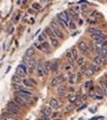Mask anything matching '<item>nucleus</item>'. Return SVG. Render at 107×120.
<instances>
[{
	"label": "nucleus",
	"mask_w": 107,
	"mask_h": 120,
	"mask_svg": "<svg viewBox=\"0 0 107 120\" xmlns=\"http://www.w3.org/2000/svg\"><path fill=\"white\" fill-rule=\"evenodd\" d=\"M15 95L18 96V97H21V98H23V99H25V101H30L32 92L29 91V90H27L25 88H23V87H18L15 91Z\"/></svg>",
	"instance_id": "nucleus-1"
},
{
	"label": "nucleus",
	"mask_w": 107,
	"mask_h": 120,
	"mask_svg": "<svg viewBox=\"0 0 107 120\" xmlns=\"http://www.w3.org/2000/svg\"><path fill=\"white\" fill-rule=\"evenodd\" d=\"M7 110L11 111V112L14 113V114H20V113H21V107L16 104L14 101H11V102L7 104Z\"/></svg>",
	"instance_id": "nucleus-2"
},
{
	"label": "nucleus",
	"mask_w": 107,
	"mask_h": 120,
	"mask_svg": "<svg viewBox=\"0 0 107 120\" xmlns=\"http://www.w3.org/2000/svg\"><path fill=\"white\" fill-rule=\"evenodd\" d=\"M51 28H52V30H53V32L55 34V36L58 37V38H63V32H62L61 28L59 27V26H57L54 22H52V24L50 26Z\"/></svg>",
	"instance_id": "nucleus-3"
},
{
	"label": "nucleus",
	"mask_w": 107,
	"mask_h": 120,
	"mask_svg": "<svg viewBox=\"0 0 107 120\" xmlns=\"http://www.w3.org/2000/svg\"><path fill=\"white\" fill-rule=\"evenodd\" d=\"M92 39L94 41V43H103L104 41H106V36L100 32V34H97V35H91Z\"/></svg>",
	"instance_id": "nucleus-4"
},
{
	"label": "nucleus",
	"mask_w": 107,
	"mask_h": 120,
	"mask_svg": "<svg viewBox=\"0 0 107 120\" xmlns=\"http://www.w3.org/2000/svg\"><path fill=\"white\" fill-rule=\"evenodd\" d=\"M57 19L59 20V21H61L64 23V26H67V22H68V20H69V17H68V14L67 13H64V12H62V13H59V14L57 15Z\"/></svg>",
	"instance_id": "nucleus-5"
},
{
	"label": "nucleus",
	"mask_w": 107,
	"mask_h": 120,
	"mask_svg": "<svg viewBox=\"0 0 107 120\" xmlns=\"http://www.w3.org/2000/svg\"><path fill=\"white\" fill-rule=\"evenodd\" d=\"M81 72L84 73L85 75H88V76H91V75L94 74V72L92 71L91 67H90V66H85V65H83V66L81 67Z\"/></svg>",
	"instance_id": "nucleus-6"
},
{
	"label": "nucleus",
	"mask_w": 107,
	"mask_h": 120,
	"mask_svg": "<svg viewBox=\"0 0 107 120\" xmlns=\"http://www.w3.org/2000/svg\"><path fill=\"white\" fill-rule=\"evenodd\" d=\"M77 47H78V50H79L81 52H83V53H88V51H89V46L86 44V42H79L78 45H77Z\"/></svg>",
	"instance_id": "nucleus-7"
},
{
	"label": "nucleus",
	"mask_w": 107,
	"mask_h": 120,
	"mask_svg": "<svg viewBox=\"0 0 107 120\" xmlns=\"http://www.w3.org/2000/svg\"><path fill=\"white\" fill-rule=\"evenodd\" d=\"M64 81V79H63V75H58L57 77H54L53 80H52V82H51V86L52 87H55V86H58L59 83H61Z\"/></svg>",
	"instance_id": "nucleus-8"
},
{
	"label": "nucleus",
	"mask_w": 107,
	"mask_h": 120,
	"mask_svg": "<svg viewBox=\"0 0 107 120\" xmlns=\"http://www.w3.org/2000/svg\"><path fill=\"white\" fill-rule=\"evenodd\" d=\"M22 83H23L25 87H28V88H31L32 86H36V84H37V82H36L33 79H23Z\"/></svg>",
	"instance_id": "nucleus-9"
},
{
	"label": "nucleus",
	"mask_w": 107,
	"mask_h": 120,
	"mask_svg": "<svg viewBox=\"0 0 107 120\" xmlns=\"http://www.w3.org/2000/svg\"><path fill=\"white\" fill-rule=\"evenodd\" d=\"M14 102H15L16 104L18 105L21 109L27 106V102H25V99H23V98H21V97H18V96H16L15 98H14Z\"/></svg>",
	"instance_id": "nucleus-10"
},
{
	"label": "nucleus",
	"mask_w": 107,
	"mask_h": 120,
	"mask_svg": "<svg viewBox=\"0 0 107 120\" xmlns=\"http://www.w3.org/2000/svg\"><path fill=\"white\" fill-rule=\"evenodd\" d=\"M104 60H105V58H104V57H101V56L97 54V56H96V57H94V58L92 59V64L100 66L101 64H104Z\"/></svg>",
	"instance_id": "nucleus-11"
},
{
	"label": "nucleus",
	"mask_w": 107,
	"mask_h": 120,
	"mask_svg": "<svg viewBox=\"0 0 107 120\" xmlns=\"http://www.w3.org/2000/svg\"><path fill=\"white\" fill-rule=\"evenodd\" d=\"M43 66H44V71H45V75H47L51 71H52V62H50V61H45L44 64H43Z\"/></svg>",
	"instance_id": "nucleus-12"
},
{
	"label": "nucleus",
	"mask_w": 107,
	"mask_h": 120,
	"mask_svg": "<svg viewBox=\"0 0 107 120\" xmlns=\"http://www.w3.org/2000/svg\"><path fill=\"white\" fill-rule=\"evenodd\" d=\"M50 106H51L52 109H55V110H58V109L60 107L59 101H58L57 98H52V99L50 101Z\"/></svg>",
	"instance_id": "nucleus-13"
},
{
	"label": "nucleus",
	"mask_w": 107,
	"mask_h": 120,
	"mask_svg": "<svg viewBox=\"0 0 107 120\" xmlns=\"http://www.w3.org/2000/svg\"><path fill=\"white\" fill-rule=\"evenodd\" d=\"M37 72L39 76H44L45 75V71H44V66L43 64H40V61L38 60V66H37Z\"/></svg>",
	"instance_id": "nucleus-14"
},
{
	"label": "nucleus",
	"mask_w": 107,
	"mask_h": 120,
	"mask_svg": "<svg viewBox=\"0 0 107 120\" xmlns=\"http://www.w3.org/2000/svg\"><path fill=\"white\" fill-rule=\"evenodd\" d=\"M66 27H67L68 29H70V30H75L77 26L75 24V22H74L71 19H69V20H68V22H67V26H66Z\"/></svg>",
	"instance_id": "nucleus-15"
},
{
	"label": "nucleus",
	"mask_w": 107,
	"mask_h": 120,
	"mask_svg": "<svg viewBox=\"0 0 107 120\" xmlns=\"http://www.w3.org/2000/svg\"><path fill=\"white\" fill-rule=\"evenodd\" d=\"M45 34H46V36H48L50 38L51 37H57L55 36V34L53 32V30H52V28L51 27H47V28H45ZM58 38V37H57Z\"/></svg>",
	"instance_id": "nucleus-16"
},
{
	"label": "nucleus",
	"mask_w": 107,
	"mask_h": 120,
	"mask_svg": "<svg viewBox=\"0 0 107 120\" xmlns=\"http://www.w3.org/2000/svg\"><path fill=\"white\" fill-rule=\"evenodd\" d=\"M35 56V47H29L25 52V57L27 58H32Z\"/></svg>",
	"instance_id": "nucleus-17"
},
{
	"label": "nucleus",
	"mask_w": 107,
	"mask_h": 120,
	"mask_svg": "<svg viewBox=\"0 0 107 120\" xmlns=\"http://www.w3.org/2000/svg\"><path fill=\"white\" fill-rule=\"evenodd\" d=\"M66 58H67V60H68L69 64H71V62L75 60L74 56H73V53H71V51H67V52H66Z\"/></svg>",
	"instance_id": "nucleus-18"
},
{
	"label": "nucleus",
	"mask_w": 107,
	"mask_h": 120,
	"mask_svg": "<svg viewBox=\"0 0 107 120\" xmlns=\"http://www.w3.org/2000/svg\"><path fill=\"white\" fill-rule=\"evenodd\" d=\"M100 88L104 91V95H107V81H105V80L100 81Z\"/></svg>",
	"instance_id": "nucleus-19"
},
{
	"label": "nucleus",
	"mask_w": 107,
	"mask_h": 120,
	"mask_svg": "<svg viewBox=\"0 0 107 120\" xmlns=\"http://www.w3.org/2000/svg\"><path fill=\"white\" fill-rule=\"evenodd\" d=\"M50 42H51L52 46H54V47H58L59 46V38H57V37H51L50 38Z\"/></svg>",
	"instance_id": "nucleus-20"
},
{
	"label": "nucleus",
	"mask_w": 107,
	"mask_h": 120,
	"mask_svg": "<svg viewBox=\"0 0 107 120\" xmlns=\"http://www.w3.org/2000/svg\"><path fill=\"white\" fill-rule=\"evenodd\" d=\"M43 113L44 114H46V116H52V107L48 105V106H45L44 109H43Z\"/></svg>",
	"instance_id": "nucleus-21"
},
{
	"label": "nucleus",
	"mask_w": 107,
	"mask_h": 120,
	"mask_svg": "<svg viewBox=\"0 0 107 120\" xmlns=\"http://www.w3.org/2000/svg\"><path fill=\"white\" fill-rule=\"evenodd\" d=\"M91 96L94 98V99H99V101H101V99L104 98V95H103V94H99V92H97V91H96L94 94L91 92Z\"/></svg>",
	"instance_id": "nucleus-22"
},
{
	"label": "nucleus",
	"mask_w": 107,
	"mask_h": 120,
	"mask_svg": "<svg viewBox=\"0 0 107 120\" xmlns=\"http://www.w3.org/2000/svg\"><path fill=\"white\" fill-rule=\"evenodd\" d=\"M58 69H59V61L58 60H54L52 62V71L53 72H58Z\"/></svg>",
	"instance_id": "nucleus-23"
},
{
	"label": "nucleus",
	"mask_w": 107,
	"mask_h": 120,
	"mask_svg": "<svg viewBox=\"0 0 107 120\" xmlns=\"http://www.w3.org/2000/svg\"><path fill=\"white\" fill-rule=\"evenodd\" d=\"M42 46H43V51H44L45 53H50V44H48L47 42L42 43Z\"/></svg>",
	"instance_id": "nucleus-24"
},
{
	"label": "nucleus",
	"mask_w": 107,
	"mask_h": 120,
	"mask_svg": "<svg viewBox=\"0 0 107 120\" xmlns=\"http://www.w3.org/2000/svg\"><path fill=\"white\" fill-rule=\"evenodd\" d=\"M76 62L79 67H82V66L84 65V62H85V58H84V57H78L76 59Z\"/></svg>",
	"instance_id": "nucleus-25"
},
{
	"label": "nucleus",
	"mask_w": 107,
	"mask_h": 120,
	"mask_svg": "<svg viewBox=\"0 0 107 120\" xmlns=\"http://www.w3.org/2000/svg\"><path fill=\"white\" fill-rule=\"evenodd\" d=\"M13 81H14V82H22V81H23V77H21L20 75L15 74L13 76Z\"/></svg>",
	"instance_id": "nucleus-26"
},
{
	"label": "nucleus",
	"mask_w": 107,
	"mask_h": 120,
	"mask_svg": "<svg viewBox=\"0 0 107 120\" xmlns=\"http://www.w3.org/2000/svg\"><path fill=\"white\" fill-rule=\"evenodd\" d=\"M89 32H91V35H97V34H100L101 30L96 29V28H90V29H89Z\"/></svg>",
	"instance_id": "nucleus-27"
},
{
	"label": "nucleus",
	"mask_w": 107,
	"mask_h": 120,
	"mask_svg": "<svg viewBox=\"0 0 107 120\" xmlns=\"http://www.w3.org/2000/svg\"><path fill=\"white\" fill-rule=\"evenodd\" d=\"M84 88H86V89H91V88H93V82H92V81H86L85 84H84Z\"/></svg>",
	"instance_id": "nucleus-28"
},
{
	"label": "nucleus",
	"mask_w": 107,
	"mask_h": 120,
	"mask_svg": "<svg viewBox=\"0 0 107 120\" xmlns=\"http://www.w3.org/2000/svg\"><path fill=\"white\" fill-rule=\"evenodd\" d=\"M77 98V96L75 94H70V95H68V101L69 102H75Z\"/></svg>",
	"instance_id": "nucleus-29"
},
{
	"label": "nucleus",
	"mask_w": 107,
	"mask_h": 120,
	"mask_svg": "<svg viewBox=\"0 0 107 120\" xmlns=\"http://www.w3.org/2000/svg\"><path fill=\"white\" fill-rule=\"evenodd\" d=\"M46 39V34H42V35H39V37H38V42L39 43H44Z\"/></svg>",
	"instance_id": "nucleus-30"
},
{
	"label": "nucleus",
	"mask_w": 107,
	"mask_h": 120,
	"mask_svg": "<svg viewBox=\"0 0 107 120\" xmlns=\"http://www.w3.org/2000/svg\"><path fill=\"white\" fill-rule=\"evenodd\" d=\"M70 51H71V53H73L74 58H75V60H76L77 58H78V51H77V49H76V47H73Z\"/></svg>",
	"instance_id": "nucleus-31"
},
{
	"label": "nucleus",
	"mask_w": 107,
	"mask_h": 120,
	"mask_svg": "<svg viewBox=\"0 0 107 120\" xmlns=\"http://www.w3.org/2000/svg\"><path fill=\"white\" fill-rule=\"evenodd\" d=\"M92 68V71L94 72V73H97V72H99V66L98 65H94V64H91V66H90Z\"/></svg>",
	"instance_id": "nucleus-32"
},
{
	"label": "nucleus",
	"mask_w": 107,
	"mask_h": 120,
	"mask_svg": "<svg viewBox=\"0 0 107 120\" xmlns=\"http://www.w3.org/2000/svg\"><path fill=\"white\" fill-rule=\"evenodd\" d=\"M88 23L96 24V23H97V19H96V17H89V19H88Z\"/></svg>",
	"instance_id": "nucleus-33"
},
{
	"label": "nucleus",
	"mask_w": 107,
	"mask_h": 120,
	"mask_svg": "<svg viewBox=\"0 0 107 120\" xmlns=\"http://www.w3.org/2000/svg\"><path fill=\"white\" fill-rule=\"evenodd\" d=\"M79 9H81V8H79V6H73V7H71V11H73V12H75V13H78V12H79Z\"/></svg>",
	"instance_id": "nucleus-34"
},
{
	"label": "nucleus",
	"mask_w": 107,
	"mask_h": 120,
	"mask_svg": "<svg viewBox=\"0 0 107 120\" xmlns=\"http://www.w3.org/2000/svg\"><path fill=\"white\" fill-rule=\"evenodd\" d=\"M35 47H37L38 50L43 51V46H42V43H35Z\"/></svg>",
	"instance_id": "nucleus-35"
},
{
	"label": "nucleus",
	"mask_w": 107,
	"mask_h": 120,
	"mask_svg": "<svg viewBox=\"0 0 107 120\" xmlns=\"http://www.w3.org/2000/svg\"><path fill=\"white\" fill-rule=\"evenodd\" d=\"M32 8H35L36 11H39V9H40V5H39V4H33V5H32Z\"/></svg>",
	"instance_id": "nucleus-36"
},
{
	"label": "nucleus",
	"mask_w": 107,
	"mask_h": 120,
	"mask_svg": "<svg viewBox=\"0 0 107 120\" xmlns=\"http://www.w3.org/2000/svg\"><path fill=\"white\" fill-rule=\"evenodd\" d=\"M64 69H66L67 72H69V71L71 69V64H69V62H68V64H67V65L64 66Z\"/></svg>",
	"instance_id": "nucleus-37"
},
{
	"label": "nucleus",
	"mask_w": 107,
	"mask_h": 120,
	"mask_svg": "<svg viewBox=\"0 0 107 120\" xmlns=\"http://www.w3.org/2000/svg\"><path fill=\"white\" fill-rule=\"evenodd\" d=\"M40 120H51V119H50V117H48V116H46V114L43 113V114H42V117H40Z\"/></svg>",
	"instance_id": "nucleus-38"
},
{
	"label": "nucleus",
	"mask_w": 107,
	"mask_h": 120,
	"mask_svg": "<svg viewBox=\"0 0 107 120\" xmlns=\"http://www.w3.org/2000/svg\"><path fill=\"white\" fill-rule=\"evenodd\" d=\"M69 83H74V75L70 74V76H69Z\"/></svg>",
	"instance_id": "nucleus-39"
},
{
	"label": "nucleus",
	"mask_w": 107,
	"mask_h": 120,
	"mask_svg": "<svg viewBox=\"0 0 107 120\" xmlns=\"http://www.w3.org/2000/svg\"><path fill=\"white\" fill-rule=\"evenodd\" d=\"M83 24V20L82 19H78L77 20V26H82Z\"/></svg>",
	"instance_id": "nucleus-40"
},
{
	"label": "nucleus",
	"mask_w": 107,
	"mask_h": 120,
	"mask_svg": "<svg viewBox=\"0 0 107 120\" xmlns=\"http://www.w3.org/2000/svg\"><path fill=\"white\" fill-rule=\"evenodd\" d=\"M58 117H59V113H58V112H55V113L52 114V118H54V119H57Z\"/></svg>",
	"instance_id": "nucleus-41"
},
{
	"label": "nucleus",
	"mask_w": 107,
	"mask_h": 120,
	"mask_svg": "<svg viewBox=\"0 0 107 120\" xmlns=\"http://www.w3.org/2000/svg\"><path fill=\"white\" fill-rule=\"evenodd\" d=\"M81 80H82V74H79V73H78V74H77V82H79V81H81Z\"/></svg>",
	"instance_id": "nucleus-42"
},
{
	"label": "nucleus",
	"mask_w": 107,
	"mask_h": 120,
	"mask_svg": "<svg viewBox=\"0 0 107 120\" xmlns=\"http://www.w3.org/2000/svg\"><path fill=\"white\" fill-rule=\"evenodd\" d=\"M73 106H74V105L68 104V105H67V110H68V111H69V110H73Z\"/></svg>",
	"instance_id": "nucleus-43"
},
{
	"label": "nucleus",
	"mask_w": 107,
	"mask_h": 120,
	"mask_svg": "<svg viewBox=\"0 0 107 120\" xmlns=\"http://www.w3.org/2000/svg\"><path fill=\"white\" fill-rule=\"evenodd\" d=\"M99 118H100V117H94V118H92L91 120H97V119H99Z\"/></svg>",
	"instance_id": "nucleus-44"
},
{
	"label": "nucleus",
	"mask_w": 107,
	"mask_h": 120,
	"mask_svg": "<svg viewBox=\"0 0 107 120\" xmlns=\"http://www.w3.org/2000/svg\"><path fill=\"white\" fill-rule=\"evenodd\" d=\"M104 64H107V56L105 57V60H104Z\"/></svg>",
	"instance_id": "nucleus-45"
},
{
	"label": "nucleus",
	"mask_w": 107,
	"mask_h": 120,
	"mask_svg": "<svg viewBox=\"0 0 107 120\" xmlns=\"http://www.w3.org/2000/svg\"><path fill=\"white\" fill-rule=\"evenodd\" d=\"M55 120H61V119H55Z\"/></svg>",
	"instance_id": "nucleus-46"
},
{
	"label": "nucleus",
	"mask_w": 107,
	"mask_h": 120,
	"mask_svg": "<svg viewBox=\"0 0 107 120\" xmlns=\"http://www.w3.org/2000/svg\"><path fill=\"white\" fill-rule=\"evenodd\" d=\"M2 120H4V119H2Z\"/></svg>",
	"instance_id": "nucleus-47"
}]
</instances>
